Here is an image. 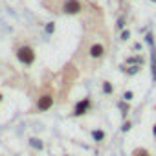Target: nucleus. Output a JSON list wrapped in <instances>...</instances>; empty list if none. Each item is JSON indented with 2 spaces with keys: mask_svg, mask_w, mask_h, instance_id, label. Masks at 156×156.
I'll list each match as a JSON object with an SVG mask.
<instances>
[{
  "mask_svg": "<svg viewBox=\"0 0 156 156\" xmlns=\"http://www.w3.org/2000/svg\"><path fill=\"white\" fill-rule=\"evenodd\" d=\"M87 55H88V59L90 61H94V62H99L105 55H107V46L101 42V41H94L90 46H88V50H87Z\"/></svg>",
  "mask_w": 156,
  "mask_h": 156,
  "instance_id": "nucleus-1",
  "label": "nucleus"
},
{
  "mask_svg": "<svg viewBox=\"0 0 156 156\" xmlns=\"http://www.w3.org/2000/svg\"><path fill=\"white\" fill-rule=\"evenodd\" d=\"M17 57H19V61H20L22 64L31 66V64L35 62V50H33L30 44H22V46L17 50Z\"/></svg>",
  "mask_w": 156,
  "mask_h": 156,
  "instance_id": "nucleus-2",
  "label": "nucleus"
},
{
  "mask_svg": "<svg viewBox=\"0 0 156 156\" xmlns=\"http://www.w3.org/2000/svg\"><path fill=\"white\" fill-rule=\"evenodd\" d=\"M53 103H55L53 92H50V90H48V92H44V94H41V96H39L35 108H37L39 112H48V110L53 107Z\"/></svg>",
  "mask_w": 156,
  "mask_h": 156,
  "instance_id": "nucleus-3",
  "label": "nucleus"
},
{
  "mask_svg": "<svg viewBox=\"0 0 156 156\" xmlns=\"http://www.w3.org/2000/svg\"><path fill=\"white\" fill-rule=\"evenodd\" d=\"M90 108H92V99H90V98H85V99H81V101H77V103H75L72 116L81 118V116L88 114V112H90Z\"/></svg>",
  "mask_w": 156,
  "mask_h": 156,
  "instance_id": "nucleus-4",
  "label": "nucleus"
},
{
  "mask_svg": "<svg viewBox=\"0 0 156 156\" xmlns=\"http://www.w3.org/2000/svg\"><path fill=\"white\" fill-rule=\"evenodd\" d=\"M83 11V2L81 0H64L62 4V13L66 15H77Z\"/></svg>",
  "mask_w": 156,
  "mask_h": 156,
  "instance_id": "nucleus-5",
  "label": "nucleus"
},
{
  "mask_svg": "<svg viewBox=\"0 0 156 156\" xmlns=\"http://www.w3.org/2000/svg\"><path fill=\"white\" fill-rule=\"evenodd\" d=\"M92 138H94L98 143H103V141L107 140V134H105V130H101V129H96V130H92Z\"/></svg>",
  "mask_w": 156,
  "mask_h": 156,
  "instance_id": "nucleus-6",
  "label": "nucleus"
},
{
  "mask_svg": "<svg viewBox=\"0 0 156 156\" xmlns=\"http://www.w3.org/2000/svg\"><path fill=\"white\" fill-rule=\"evenodd\" d=\"M130 156H154V154H152L149 149H145V147H136Z\"/></svg>",
  "mask_w": 156,
  "mask_h": 156,
  "instance_id": "nucleus-7",
  "label": "nucleus"
},
{
  "mask_svg": "<svg viewBox=\"0 0 156 156\" xmlns=\"http://www.w3.org/2000/svg\"><path fill=\"white\" fill-rule=\"evenodd\" d=\"M103 92H105V94H108V96L114 92V87H112V83H110V81H105V83H103Z\"/></svg>",
  "mask_w": 156,
  "mask_h": 156,
  "instance_id": "nucleus-8",
  "label": "nucleus"
},
{
  "mask_svg": "<svg viewBox=\"0 0 156 156\" xmlns=\"http://www.w3.org/2000/svg\"><path fill=\"white\" fill-rule=\"evenodd\" d=\"M30 143H31V147H35V149H39V151H42V147H44V143H42L41 140H37V138H31Z\"/></svg>",
  "mask_w": 156,
  "mask_h": 156,
  "instance_id": "nucleus-9",
  "label": "nucleus"
},
{
  "mask_svg": "<svg viewBox=\"0 0 156 156\" xmlns=\"http://www.w3.org/2000/svg\"><path fill=\"white\" fill-rule=\"evenodd\" d=\"M130 127H132V121H125V123H123V127H121V130H123V132H129V130H130Z\"/></svg>",
  "mask_w": 156,
  "mask_h": 156,
  "instance_id": "nucleus-10",
  "label": "nucleus"
},
{
  "mask_svg": "<svg viewBox=\"0 0 156 156\" xmlns=\"http://www.w3.org/2000/svg\"><path fill=\"white\" fill-rule=\"evenodd\" d=\"M123 98H125L127 101H130V99L134 98V94H132V92H125V96H123Z\"/></svg>",
  "mask_w": 156,
  "mask_h": 156,
  "instance_id": "nucleus-11",
  "label": "nucleus"
},
{
  "mask_svg": "<svg viewBox=\"0 0 156 156\" xmlns=\"http://www.w3.org/2000/svg\"><path fill=\"white\" fill-rule=\"evenodd\" d=\"M152 138H154V140H156V123H154V125H152Z\"/></svg>",
  "mask_w": 156,
  "mask_h": 156,
  "instance_id": "nucleus-12",
  "label": "nucleus"
},
{
  "mask_svg": "<svg viewBox=\"0 0 156 156\" xmlns=\"http://www.w3.org/2000/svg\"><path fill=\"white\" fill-rule=\"evenodd\" d=\"M0 101H2V94H0Z\"/></svg>",
  "mask_w": 156,
  "mask_h": 156,
  "instance_id": "nucleus-13",
  "label": "nucleus"
},
{
  "mask_svg": "<svg viewBox=\"0 0 156 156\" xmlns=\"http://www.w3.org/2000/svg\"><path fill=\"white\" fill-rule=\"evenodd\" d=\"M154 73H156V70H154Z\"/></svg>",
  "mask_w": 156,
  "mask_h": 156,
  "instance_id": "nucleus-14",
  "label": "nucleus"
}]
</instances>
